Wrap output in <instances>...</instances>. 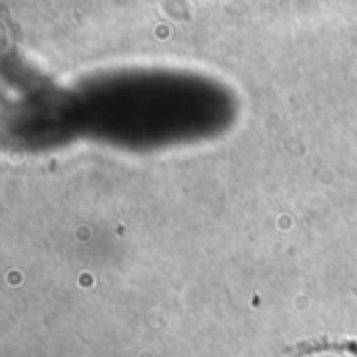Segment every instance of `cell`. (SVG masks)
Instances as JSON below:
<instances>
[{"label":"cell","instance_id":"1","mask_svg":"<svg viewBox=\"0 0 357 357\" xmlns=\"http://www.w3.org/2000/svg\"><path fill=\"white\" fill-rule=\"evenodd\" d=\"M322 351H337V354H354L357 356V341L349 339H310L303 343H297V347L289 349L291 356H312V354H322Z\"/></svg>","mask_w":357,"mask_h":357}]
</instances>
